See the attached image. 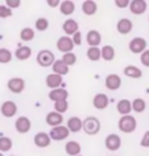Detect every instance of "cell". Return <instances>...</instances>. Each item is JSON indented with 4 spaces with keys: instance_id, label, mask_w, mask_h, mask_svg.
Masks as SVG:
<instances>
[{
    "instance_id": "14",
    "label": "cell",
    "mask_w": 149,
    "mask_h": 156,
    "mask_svg": "<svg viewBox=\"0 0 149 156\" xmlns=\"http://www.w3.org/2000/svg\"><path fill=\"white\" fill-rule=\"evenodd\" d=\"M45 122L52 128L57 127V126H62V123H64V115L58 114V112H56V111H50L45 116Z\"/></svg>"
},
{
    "instance_id": "7",
    "label": "cell",
    "mask_w": 149,
    "mask_h": 156,
    "mask_svg": "<svg viewBox=\"0 0 149 156\" xmlns=\"http://www.w3.org/2000/svg\"><path fill=\"white\" fill-rule=\"evenodd\" d=\"M74 42L71 40V37H69V36H62L60 37L57 40V49L60 50L61 53H70V52H73V49H74Z\"/></svg>"
},
{
    "instance_id": "39",
    "label": "cell",
    "mask_w": 149,
    "mask_h": 156,
    "mask_svg": "<svg viewBox=\"0 0 149 156\" xmlns=\"http://www.w3.org/2000/svg\"><path fill=\"white\" fill-rule=\"evenodd\" d=\"M140 61H141V64H143L144 66L149 68V49L144 50V52L140 54Z\"/></svg>"
},
{
    "instance_id": "33",
    "label": "cell",
    "mask_w": 149,
    "mask_h": 156,
    "mask_svg": "<svg viewBox=\"0 0 149 156\" xmlns=\"http://www.w3.org/2000/svg\"><path fill=\"white\" fill-rule=\"evenodd\" d=\"M12 61V52L7 48H0V64H9Z\"/></svg>"
},
{
    "instance_id": "17",
    "label": "cell",
    "mask_w": 149,
    "mask_h": 156,
    "mask_svg": "<svg viewBox=\"0 0 149 156\" xmlns=\"http://www.w3.org/2000/svg\"><path fill=\"white\" fill-rule=\"evenodd\" d=\"M69 93L65 87H58L54 90H50L49 93V99L53 102H60V101H68Z\"/></svg>"
},
{
    "instance_id": "24",
    "label": "cell",
    "mask_w": 149,
    "mask_h": 156,
    "mask_svg": "<svg viewBox=\"0 0 149 156\" xmlns=\"http://www.w3.org/2000/svg\"><path fill=\"white\" fill-rule=\"evenodd\" d=\"M66 127H68V130L70 132L77 134V132L82 131V119L79 116H71V118H69L68 123H66Z\"/></svg>"
},
{
    "instance_id": "9",
    "label": "cell",
    "mask_w": 149,
    "mask_h": 156,
    "mask_svg": "<svg viewBox=\"0 0 149 156\" xmlns=\"http://www.w3.org/2000/svg\"><path fill=\"white\" fill-rule=\"evenodd\" d=\"M106 148L109 151H117L121 147V138L117 134H109L107 135V138L104 140Z\"/></svg>"
},
{
    "instance_id": "23",
    "label": "cell",
    "mask_w": 149,
    "mask_h": 156,
    "mask_svg": "<svg viewBox=\"0 0 149 156\" xmlns=\"http://www.w3.org/2000/svg\"><path fill=\"white\" fill-rule=\"evenodd\" d=\"M116 110L117 112L124 116V115H131V111H132V105H131V101L128 99H120L116 105Z\"/></svg>"
},
{
    "instance_id": "4",
    "label": "cell",
    "mask_w": 149,
    "mask_h": 156,
    "mask_svg": "<svg viewBox=\"0 0 149 156\" xmlns=\"http://www.w3.org/2000/svg\"><path fill=\"white\" fill-rule=\"evenodd\" d=\"M7 87H8V90L11 93H13V94H20V93L25 90V81L20 77H13V78H11V80H8Z\"/></svg>"
},
{
    "instance_id": "27",
    "label": "cell",
    "mask_w": 149,
    "mask_h": 156,
    "mask_svg": "<svg viewBox=\"0 0 149 156\" xmlns=\"http://www.w3.org/2000/svg\"><path fill=\"white\" fill-rule=\"evenodd\" d=\"M52 69H53V73L54 74H58V76L64 77L66 74H69V66H66L62 60H56L54 61V64L52 65Z\"/></svg>"
},
{
    "instance_id": "32",
    "label": "cell",
    "mask_w": 149,
    "mask_h": 156,
    "mask_svg": "<svg viewBox=\"0 0 149 156\" xmlns=\"http://www.w3.org/2000/svg\"><path fill=\"white\" fill-rule=\"evenodd\" d=\"M34 36H36V33H34V30L32 28H29V27H26V28H23L20 30V38L23 41H32Z\"/></svg>"
},
{
    "instance_id": "19",
    "label": "cell",
    "mask_w": 149,
    "mask_h": 156,
    "mask_svg": "<svg viewBox=\"0 0 149 156\" xmlns=\"http://www.w3.org/2000/svg\"><path fill=\"white\" fill-rule=\"evenodd\" d=\"M109 99L108 97L104 94V93H99L92 98V106L96 108V110H104L106 107L108 106Z\"/></svg>"
},
{
    "instance_id": "13",
    "label": "cell",
    "mask_w": 149,
    "mask_h": 156,
    "mask_svg": "<svg viewBox=\"0 0 149 156\" xmlns=\"http://www.w3.org/2000/svg\"><path fill=\"white\" fill-rule=\"evenodd\" d=\"M129 11H131V13L133 15H143L145 11L148 8V3L145 2V0H132L131 3H129Z\"/></svg>"
},
{
    "instance_id": "3",
    "label": "cell",
    "mask_w": 149,
    "mask_h": 156,
    "mask_svg": "<svg viewBox=\"0 0 149 156\" xmlns=\"http://www.w3.org/2000/svg\"><path fill=\"white\" fill-rule=\"evenodd\" d=\"M36 61L37 64L42 66V68H49L54 64L56 58H54V53L49 49H42L37 53V57H36Z\"/></svg>"
},
{
    "instance_id": "15",
    "label": "cell",
    "mask_w": 149,
    "mask_h": 156,
    "mask_svg": "<svg viewBox=\"0 0 149 156\" xmlns=\"http://www.w3.org/2000/svg\"><path fill=\"white\" fill-rule=\"evenodd\" d=\"M104 83L108 90L115 91L117 89H120V86H121V78L117 76V74H108V76L106 77Z\"/></svg>"
},
{
    "instance_id": "8",
    "label": "cell",
    "mask_w": 149,
    "mask_h": 156,
    "mask_svg": "<svg viewBox=\"0 0 149 156\" xmlns=\"http://www.w3.org/2000/svg\"><path fill=\"white\" fill-rule=\"evenodd\" d=\"M15 128L19 134H26L32 128V122L28 116H19L15 122Z\"/></svg>"
},
{
    "instance_id": "38",
    "label": "cell",
    "mask_w": 149,
    "mask_h": 156,
    "mask_svg": "<svg viewBox=\"0 0 149 156\" xmlns=\"http://www.w3.org/2000/svg\"><path fill=\"white\" fill-rule=\"evenodd\" d=\"M11 16H12V11L8 7L0 4V19H8Z\"/></svg>"
},
{
    "instance_id": "25",
    "label": "cell",
    "mask_w": 149,
    "mask_h": 156,
    "mask_svg": "<svg viewBox=\"0 0 149 156\" xmlns=\"http://www.w3.org/2000/svg\"><path fill=\"white\" fill-rule=\"evenodd\" d=\"M82 11L86 16H92V15L96 13L98 11V4L94 0H86V2L82 3Z\"/></svg>"
},
{
    "instance_id": "43",
    "label": "cell",
    "mask_w": 149,
    "mask_h": 156,
    "mask_svg": "<svg viewBox=\"0 0 149 156\" xmlns=\"http://www.w3.org/2000/svg\"><path fill=\"white\" fill-rule=\"evenodd\" d=\"M129 0H115V5L117 7V8H127V7H129Z\"/></svg>"
},
{
    "instance_id": "26",
    "label": "cell",
    "mask_w": 149,
    "mask_h": 156,
    "mask_svg": "<svg viewBox=\"0 0 149 156\" xmlns=\"http://www.w3.org/2000/svg\"><path fill=\"white\" fill-rule=\"evenodd\" d=\"M75 11V3L71 2V0H64L60 4V12L65 16H70V15L74 13Z\"/></svg>"
},
{
    "instance_id": "28",
    "label": "cell",
    "mask_w": 149,
    "mask_h": 156,
    "mask_svg": "<svg viewBox=\"0 0 149 156\" xmlns=\"http://www.w3.org/2000/svg\"><path fill=\"white\" fill-rule=\"evenodd\" d=\"M124 76H127L128 78L137 80V78H141L143 72H141L140 68H137V66H135V65H128V66L124 68Z\"/></svg>"
},
{
    "instance_id": "42",
    "label": "cell",
    "mask_w": 149,
    "mask_h": 156,
    "mask_svg": "<svg viewBox=\"0 0 149 156\" xmlns=\"http://www.w3.org/2000/svg\"><path fill=\"white\" fill-rule=\"evenodd\" d=\"M71 40H73V42H74V45H81V44H82V33L79 32V30H78L77 33L73 34Z\"/></svg>"
},
{
    "instance_id": "29",
    "label": "cell",
    "mask_w": 149,
    "mask_h": 156,
    "mask_svg": "<svg viewBox=\"0 0 149 156\" xmlns=\"http://www.w3.org/2000/svg\"><path fill=\"white\" fill-rule=\"evenodd\" d=\"M100 56H102V58H103L104 61H107V62L112 61L113 58H115V56H116L115 48H113L112 45H104L103 48L100 49Z\"/></svg>"
},
{
    "instance_id": "44",
    "label": "cell",
    "mask_w": 149,
    "mask_h": 156,
    "mask_svg": "<svg viewBox=\"0 0 149 156\" xmlns=\"http://www.w3.org/2000/svg\"><path fill=\"white\" fill-rule=\"evenodd\" d=\"M48 5L49 7H52V8H56V7H60V4H61V2L60 0H48Z\"/></svg>"
},
{
    "instance_id": "5",
    "label": "cell",
    "mask_w": 149,
    "mask_h": 156,
    "mask_svg": "<svg viewBox=\"0 0 149 156\" xmlns=\"http://www.w3.org/2000/svg\"><path fill=\"white\" fill-rule=\"evenodd\" d=\"M70 135V131L68 130V127L65 126H57L53 127L49 132V136L52 140H56V142H62V140L68 139Z\"/></svg>"
},
{
    "instance_id": "37",
    "label": "cell",
    "mask_w": 149,
    "mask_h": 156,
    "mask_svg": "<svg viewBox=\"0 0 149 156\" xmlns=\"http://www.w3.org/2000/svg\"><path fill=\"white\" fill-rule=\"evenodd\" d=\"M69 108V103L68 101H60V102H54V111L58 114H64L68 111Z\"/></svg>"
},
{
    "instance_id": "40",
    "label": "cell",
    "mask_w": 149,
    "mask_h": 156,
    "mask_svg": "<svg viewBox=\"0 0 149 156\" xmlns=\"http://www.w3.org/2000/svg\"><path fill=\"white\" fill-rule=\"evenodd\" d=\"M20 5H21L20 0H5V7H8L11 11L15 9V8H19Z\"/></svg>"
},
{
    "instance_id": "2",
    "label": "cell",
    "mask_w": 149,
    "mask_h": 156,
    "mask_svg": "<svg viewBox=\"0 0 149 156\" xmlns=\"http://www.w3.org/2000/svg\"><path fill=\"white\" fill-rule=\"evenodd\" d=\"M117 127L121 132L124 134H131L136 130L137 127V120L135 116L132 115H124V116H120L119 122H117Z\"/></svg>"
},
{
    "instance_id": "34",
    "label": "cell",
    "mask_w": 149,
    "mask_h": 156,
    "mask_svg": "<svg viewBox=\"0 0 149 156\" xmlns=\"http://www.w3.org/2000/svg\"><path fill=\"white\" fill-rule=\"evenodd\" d=\"M86 54H87V58L90 61L92 62H96L99 61L102 56H100V49L99 48H88L87 52H86Z\"/></svg>"
},
{
    "instance_id": "18",
    "label": "cell",
    "mask_w": 149,
    "mask_h": 156,
    "mask_svg": "<svg viewBox=\"0 0 149 156\" xmlns=\"http://www.w3.org/2000/svg\"><path fill=\"white\" fill-rule=\"evenodd\" d=\"M86 41L90 45V48H98L102 42V34L95 29H91L87 32V36H86Z\"/></svg>"
},
{
    "instance_id": "47",
    "label": "cell",
    "mask_w": 149,
    "mask_h": 156,
    "mask_svg": "<svg viewBox=\"0 0 149 156\" xmlns=\"http://www.w3.org/2000/svg\"><path fill=\"white\" fill-rule=\"evenodd\" d=\"M78 156H82V155H78Z\"/></svg>"
},
{
    "instance_id": "35",
    "label": "cell",
    "mask_w": 149,
    "mask_h": 156,
    "mask_svg": "<svg viewBox=\"0 0 149 156\" xmlns=\"http://www.w3.org/2000/svg\"><path fill=\"white\" fill-rule=\"evenodd\" d=\"M62 62L66 65V66H71V65H75L77 64V56H75V53H73V52H70V53H65L64 56H62Z\"/></svg>"
},
{
    "instance_id": "41",
    "label": "cell",
    "mask_w": 149,
    "mask_h": 156,
    "mask_svg": "<svg viewBox=\"0 0 149 156\" xmlns=\"http://www.w3.org/2000/svg\"><path fill=\"white\" fill-rule=\"evenodd\" d=\"M140 146L144 148H149V131H145L140 140Z\"/></svg>"
},
{
    "instance_id": "30",
    "label": "cell",
    "mask_w": 149,
    "mask_h": 156,
    "mask_svg": "<svg viewBox=\"0 0 149 156\" xmlns=\"http://www.w3.org/2000/svg\"><path fill=\"white\" fill-rule=\"evenodd\" d=\"M132 105V110L133 111H136V112H144L145 111V108H147V103H145V101L143 98H135L131 102Z\"/></svg>"
},
{
    "instance_id": "36",
    "label": "cell",
    "mask_w": 149,
    "mask_h": 156,
    "mask_svg": "<svg viewBox=\"0 0 149 156\" xmlns=\"http://www.w3.org/2000/svg\"><path fill=\"white\" fill-rule=\"evenodd\" d=\"M34 28H36L37 30H40V32H45L46 29L49 28V21L48 19L45 17H38L36 23H34Z\"/></svg>"
},
{
    "instance_id": "31",
    "label": "cell",
    "mask_w": 149,
    "mask_h": 156,
    "mask_svg": "<svg viewBox=\"0 0 149 156\" xmlns=\"http://www.w3.org/2000/svg\"><path fill=\"white\" fill-rule=\"evenodd\" d=\"M13 143H12V139L8 138V136H2L0 138V152H8L11 148H12Z\"/></svg>"
},
{
    "instance_id": "46",
    "label": "cell",
    "mask_w": 149,
    "mask_h": 156,
    "mask_svg": "<svg viewBox=\"0 0 149 156\" xmlns=\"http://www.w3.org/2000/svg\"><path fill=\"white\" fill-rule=\"evenodd\" d=\"M11 156H15V155H11Z\"/></svg>"
},
{
    "instance_id": "16",
    "label": "cell",
    "mask_w": 149,
    "mask_h": 156,
    "mask_svg": "<svg viewBox=\"0 0 149 156\" xmlns=\"http://www.w3.org/2000/svg\"><path fill=\"white\" fill-rule=\"evenodd\" d=\"M133 29V23L129 20V19L127 17H123V19H120L119 21H117V24H116V30H117V33H120V34H128V33H131V30Z\"/></svg>"
},
{
    "instance_id": "10",
    "label": "cell",
    "mask_w": 149,
    "mask_h": 156,
    "mask_svg": "<svg viewBox=\"0 0 149 156\" xmlns=\"http://www.w3.org/2000/svg\"><path fill=\"white\" fill-rule=\"evenodd\" d=\"M45 82H46V86L50 87V90H54V89H58V87H62L65 86L64 85V77L58 76V74H48L45 78Z\"/></svg>"
},
{
    "instance_id": "6",
    "label": "cell",
    "mask_w": 149,
    "mask_h": 156,
    "mask_svg": "<svg viewBox=\"0 0 149 156\" xmlns=\"http://www.w3.org/2000/svg\"><path fill=\"white\" fill-rule=\"evenodd\" d=\"M128 48L132 53L141 54L144 50H147V40L143 37H133L128 44Z\"/></svg>"
},
{
    "instance_id": "22",
    "label": "cell",
    "mask_w": 149,
    "mask_h": 156,
    "mask_svg": "<svg viewBox=\"0 0 149 156\" xmlns=\"http://www.w3.org/2000/svg\"><path fill=\"white\" fill-rule=\"evenodd\" d=\"M30 56H32V49H30V46L23 45V46H19V48L15 50V57L20 61L29 60Z\"/></svg>"
},
{
    "instance_id": "20",
    "label": "cell",
    "mask_w": 149,
    "mask_h": 156,
    "mask_svg": "<svg viewBox=\"0 0 149 156\" xmlns=\"http://www.w3.org/2000/svg\"><path fill=\"white\" fill-rule=\"evenodd\" d=\"M81 151H82L81 144L75 142V140H69L65 144V152L69 156H78V155H81Z\"/></svg>"
},
{
    "instance_id": "1",
    "label": "cell",
    "mask_w": 149,
    "mask_h": 156,
    "mask_svg": "<svg viewBox=\"0 0 149 156\" xmlns=\"http://www.w3.org/2000/svg\"><path fill=\"white\" fill-rule=\"evenodd\" d=\"M102 124L100 120L96 116H86L82 120V130H83L87 135H96L100 132Z\"/></svg>"
},
{
    "instance_id": "45",
    "label": "cell",
    "mask_w": 149,
    "mask_h": 156,
    "mask_svg": "<svg viewBox=\"0 0 149 156\" xmlns=\"http://www.w3.org/2000/svg\"><path fill=\"white\" fill-rule=\"evenodd\" d=\"M0 156H4V155H3V154H2V152H0Z\"/></svg>"
},
{
    "instance_id": "12",
    "label": "cell",
    "mask_w": 149,
    "mask_h": 156,
    "mask_svg": "<svg viewBox=\"0 0 149 156\" xmlns=\"http://www.w3.org/2000/svg\"><path fill=\"white\" fill-rule=\"evenodd\" d=\"M33 143H34V146L38 147V148H46V147L50 146V143H52V139H50L49 134H46V132L41 131V132H37V134L34 135Z\"/></svg>"
},
{
    "instance_id": "21",
    "label": "cell",
    "mask_w": 149,
    "mask_h": 156,
    "mask_svg": "<svg viewBox=\"0 0 149 156\" xmlns=\"http://www.w3.org/2000/svg\"><path fill=\"white\" fill-rule=\"evenodd\" d=\"M62 29H64V32L70 37L79 30V25H78V23L74 20V19H69V20H66L64 24H62Z\"/></svg>"
},
{
    "instance_id": "11",
    "label": "cell",
    "mask_w": 149,
    "mask_h": 156,
    "mask_svg": "<svg viewBox=\"0 0 149 156\" xmlns=\"http://www.w3.org/2000/svg\"><path fill=\"white\" fill-rule=\"evenodd\" d=\"M0 111H2V115L5 118H12L17 112V105L13 101H5L0 107Z\"/></svg>"
}]
</instances>
